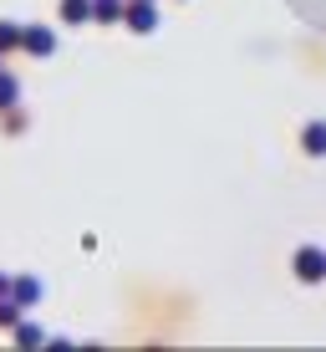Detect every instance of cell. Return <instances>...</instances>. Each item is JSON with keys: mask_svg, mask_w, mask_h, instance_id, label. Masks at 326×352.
Here are the masks:
<instances>
[{"mask_svg": "<svg viewBox=\"0 0 326 352\" xmlns=\"http://www.w3.org/2000/svg\"><path fill=\"white\" fill-rule=\"evenodd\" d=\"M16 291V271H0V296H10Z\"/></svg>", "mask_w": 326, "mask_h": 352, "instance_id": "obj_13", "label": "cell"}, {"mask_svg": "<svg viewBox=\"0 0 326 352\" xmlns=\"http://www.w3.org/2000/svg\"><path fill=\"white\" fill-rule=\"evenodd\" d=\"M0 72H5V52H0Z\"/></svg>", "mask_w": 326, "mask_h": 352, "instance_id": "obj_14", "label": "cell"}, {"mask_svg": "<svg viewBox=\"0 0 326 352\" xmlns=\"http://www.w3.org/2000/svg\"><path fill=\"white\" fill-rule=\"evenodd\" d=\"M10 107H21V77L0 72V113H10Z\"/></svg>", "mask_w": 326, "mask_h": 352, "instance_id": "obj_9", "label": "cell"}, {"mask_svg": "<svg viewBox=\"0 0 326 352\" xmlns=\"http://www.w3.org/2000/svg\"><path fill=\"white\" fill-rule=\"evenodd\" d=\"M26 311L31 307H21L16 296H0V332H16V327L26 322Z\"/></svg>", "mask_w": 326, "mask_h": 352, "instance_id": "obj_7", "label": "cell"}, {"mask_svg": "<svg viewBox=\"0 0 326 352\" xmlns=\"http://www.w3.org/2000/svg\"><path fill=\"white\" fill-rule=\"evenodd\" d=\"M10 337H16V347H46V342H51V337H46V332H41L36 322H21L16 332H10Z\"/></svg>", "mask_w": 326, "mask_h": 352, "instance_id": "obj_11", "label": "cell"}, {"mask_svg": "<svg viewBox=\"0 0 326 352\" xmlns=\"http://www.w3.org/2000/svg\"><path fill=\"white\" fill-rule=\"evenodd\" d=\"M291 271H296L301 286H321L326 281V250L321 245H301L296 261H291Z\"/></svg>", "mask_w": 326, "mask_h": 352, "instance_id": "obj_1", "label": "cell"}, {"mask_svg": "<svg viewBox=\"0 0 326 352\" xmlns=\"http://www.w3.org/2000/svg\"><path fill=\"white\" fill-rule=\"evenodd\" d=\"M21 46H26V26H21V21H0V52H21Z\"/></svg>", "mask_w": 326, "mask_h": 352, "instance_id": "obj_8", "label": "cell"}, {"mask_svg": "<svg viewBox=\"0 0 326 352\" xmlns=\"http://www.w3.org/2000/svg\"><path fill=\"white\" fill-rule=\"evenodd\" d=\"M128 10V0H97V16H92V26H117Z\"/></svg>", "mask_w": 326, "mask_h": 352, "instance_id": "obj_10", "label": "cell"}, {"mask_svg": "<svg viewBox=\"0 0 326 352\" xmlns=\"http://www.w3.org/2000/svg\"><path fill=\"white\" fill-rule=\"evenodd\" d=\"M301 153H306V159H326V118H311V123L301 128Z\"/></svg>", "mask_w": 326, "mask_h": 352, "instance_id": "obj_3", "label": "cell"}, {"mask_svg": "<svg viewBox=\"0 0 326 352\" xmlns=\"http://www.w3.org/2000/svg\"><path fill=\"white\" fill-rule=\"evenodd\" d=\"M56 16H62V26H92L97 0H62V6H56Z\"/></svg>", "mask_w": 326, "mask_h": 352, "instance_id": "obj_4", "label": "cell"}, {"mask_svg": "<svg viewBox=\"0 0 326 352\" xmlns=\"http://www.w3.org/2000/svg\"><path fill=\"white\" fill-rule=\"evenodd\" d=\"M0 128L16 138V133H26V128H31V113H26V107H10V113H0Z\"/></svg>", "mask_w": 326, "mask_h": 352, "instance_id": "obj_12", "label": "cell"}, {"mask_svg": "<svg viewBox=\"0 0 326 352\" xmlns=\"http://www.w3.org/2000/svg\"><path fill=\"white\" fill-rule=\"evenodd\" d=\"M26 56H51L56 52V31L51 26H26V46H21Z\"/></svg>", "mask_w": 326, "mask_h": 352, "instance_id": "obj_5", "label": "cell"}, {"mask_svg": "<svg viewBox=\"0 0 326 352\" xmlns=\"http://www.w3.org/2000/svg\"><path fill=\"white\" fill-rule=\"evenodd\" d=\"M123 26H128L132 36H153V31H159V0H128Z\"/></svg>", "mask_w": 326, "mask_h": 352, "instance_id": "obj_2", "label": "cell"}, {"mask_svg": "<svg viewBox=\"0 0 326 352\" xmlns=\"http://www.w3.org/2000/svg\"><path fill=\"white\" fill-rule=\"evenodd\" d=\"M10 296H16L21 307H41L46 286H41V276H26V271H21V276H16V291H10Z\"/></svg>", "mask_w": 326, "mask_h": 352, "instance_id": "obj_6", "label": "cell"}]
</instances>
